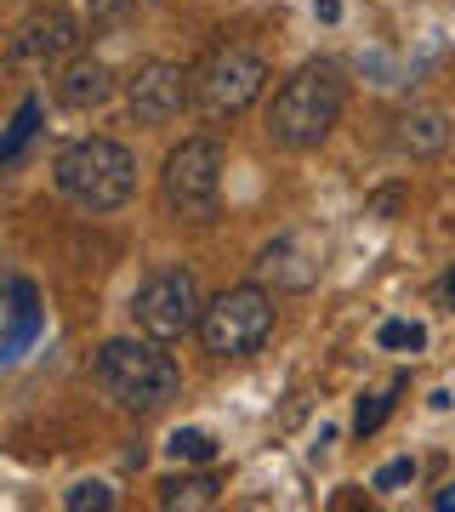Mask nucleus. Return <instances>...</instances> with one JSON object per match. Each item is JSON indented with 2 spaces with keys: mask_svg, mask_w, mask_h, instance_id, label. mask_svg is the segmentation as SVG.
Segmentation results:
<instances>
[{
  "mask_svg": "<svg viewBox=\"0 0 455 512\" xmlns=\"http://www.w3.org/2000/svg\"><path fill=\"white\" fill-rule=\"evenodd\" d=\"M347 109V80L336 63H302V69L273 92L268 103V137L279 148H319L330 137V126Z\"/></svg>",
  "mask_w": 455,
  "mask_h": 512,
  "instance_id": "1",
  "label": "nucleus"
},
{
  "mask_svg": "<svg viewBox=\"0 0 455 512\" xmlns=\"http://www.w3.org/2000/svg\"><path fill=\"white\" fill-rule=\"evenodd\" d=\"M97 387L109 393L114 410L126 416H148L160 410L165 399H177V359L165 353V342L154 336H120V342H103L97 348Z\"/></svg>",
  "mask_w": 455,
  "mask_h": 512,
  "instance_id": "2",
  "label": "nucleus"
},
{
  "mask_svg": "<svg viewBox=\"0 0 455 512\" xmlns=\"http://www.w3.org/2000/svg\"><path fill=\"white\" fill-rule=\"evenodd\" d=\"M52 171H57V188H63L80 211H114V205L131 200V183H137V160H131V148L114 143V137L69 143L57 154Z\"/></svg>",
  "mask_w": 455,
  "mask_h": 512,
  "instance_id": "3",
  "label": "nucleus"
},
{
  "mask_svg": "<svg viewBox=\"0 0 455 512\" xmlns=\"http://www.w3.org/2000/svg\"><path fill=\"white\" fill-rule=\"evenodd\" d=\"M131 319H137V330L154 336V342H177L188 330H200L205 296H200L194 268H182V262L154 268V274L137 285V296H131Z\"/></svg>",
  "mask_w": 455,
  "mask_h": 512,
  "instance_id": "4",
  "label": "nucleus"
},
{
  "mask_svg": "<svg viewBox=\"0 0 455 512\" xmlns=\"http://www.w3.org/2000/svg\"><path fill=\"white\" fill-rule=\"evenodd\" d=\"M273 336V296L262 285H234L205 302V319H200V342L205 353L217 359H245L256 353L262 342Z\"/></svg>",
  "mask_w": 455,
  "mask_h": 512,
  "instance_id": "5",
  "label": "nucleus"
},
{
  "mask_svg": "<svg viewBox=\"0 0 455 512\" xmlns=\"http://www.w3.org/2000/svg\"><path fill=\"white\" fill-rule=\"evenodd\" d=\"M268 86V63L245 46H217L194 69V103L205 120H239Z\"/></svg>",
  "mask_w": 455,
  "mask_h": 512,
  "instance_id": "6",
  "label": "nucleus"
},
{
  "mask_svg": "<svg viewBox=\"0 0 455 512\" xmlns=\"http://www.w3.org/2000/svg\"><path fill=\"white\" fill-rule=\"evenodd\" d=\"M160 194L171 211L182 217H211L217 211V194H222V148L211 137H188L165 154V171H160Z\"/></svg>",
  "mask_w": 455,
  "mask_h": 512,
  "instance_id": "7",
  "label": "nucleus"
},
{
  "mask_svg": "<svg viewBox=\"0 0 455 512\" xmlns=\"http://www.w3.org/2000/svg\"><path fill=\"white\" fill-rule=\"evenodd\" d=\"M194 103V74L182 69V63H143V69L126 80V109L137 126H165V120H177L182 109Z\"/></svg>",
  "mask_w": 455,
  "mask_h": 512,
  "instance_id": "8",
  "label": "nucleus"
},
{
  "mask_svg": "<svg viewBox=\"0 0 455 512\" xmlns=\"http://www.w3.org/2000/svg\"><path fill=\"white\" fill-rule=\"evenodd\" d=\"M74 46H80V23L63 6L29 12L18 23V35H12V57H23V63H52V57H69Z\"/></svg>",
  "mask_w": 455,
  "mask_h": 512,
  "instance_id": "9",
  "label": "nucleus"
},
{
  "mask_svg": "<svg viewBox=\"0 0 455 512\" xmlns=\"http://www.w3.org/2000/svg\"><path fill=\"white\" fill-rule=\"evenodd\" d=\"M256 279H268L273 291H313V279H319V256H313L296 234H285V239H273V245H262V256H256Z\"/></svg>",
  "mask_w": 455,
  "mask_h": 512,
  "instance_id": "10",
  "label": "nucleus"
},
{
  "mask_svg": "<svg viewBox=\"0 0 455 512\" xmlns=\"http://www.w3.org/2000/svg\"><path fill=\"white\" fill-rule=\"evenodd\" d=\"M114 97V69L103 57H74L69 69L57 74V103L63 109H103Z\"/></svg>",
  "mask_w": 455,
  "mask_h": 512,
  "instance_id": "11",
  "label": "nucleus"
},
{
  "mask_svg": "<svg viewBox=\"0 0 455 512\" xmlns=\"http://www.w3.org/2000/svg\"><path fill=\"white\" fill-rule=\"evenodd\" d=\"M444 143H450V120H444L438 109H404L399 120H393V148L410 154V160L444 154Z\"/></svg>",
  "mask_w": 455,
  "mask_h": 512,
  "instance_id": "12",
  "label": "nucleus"
},
{
  "mask_svg": "<svg viewBox=\"0 0 455 512\" xmlns=\"http://www.w3.org/2000/svg\"><path fill=\"white\" fill-rule=\"evenodd\" d=\"M35 336H40V291L29 279H12L6 285V359H18Z\"/></svg>",
  "mask_w": 455,
  "mask_h": 512,
  "instance_id": "13",
  "label": "nucleus"
},
{
  "mask_svg": "<svg viewBox=\"0 0 455 512\" xmlns=\"http://www.w3.org/2000/svg\"><path fill=\"white\" fill-rule=\"evenodd\" d=\"M217 495H222V478H217V473L165 478V484H160V507H171V512H194V507H211Z\"/></svg>",
  "mask_w": 455,
  "mask_h": 512,
  "instance_id": "14",
  "label": "nucleus"
},
{
  "mask_svg": "<svg viewBox=\"0 0 455 512\" xmlns=\"http://www.w3.org/2000/svg\"><path fill=\"white\" fill-rule=\"evenodd\" d=\"M40 131V97H23L18 114H12V126H6V137H0V160L6 165H18L23 160V148H29V137Z\"/></svg>",
  "mask_w": 455,
  "mask_h": 512,
  "instance_id": "15",
  "label": "nucleus"
},
{
  "mask_svg": "<svg viewBox=\"0 0 455 512\" xmlns=\"http://www.w3.org/2000/svg\"><path fill=\"white\" fill-rule=\"evenodd\" d=\"M165 450H171L177 461H200V467H205V461H217V439H211V433H200V427H177Z\"/></svg>",
  "mask_w": 455,
  "mask_h": 512,
  "instance_id": "16",
  "label": "nucleus"
},
{
  "mask_svg": "<svg viewBox=\"0 0 455 512\" xmlns=\"http://www.w3.org/2000/svg\"><path fill=\"white\" fill-rule=\"evenodd\" d=\"M63 507L69 512H103V507H114V490L109 484H97V478H86V484L63 490Z\"/></svg>",
  "mask_w": 455,
  "mask_h": 512,
  "instance_id": "17",
  "label": "nucleus"
},
{
  "mask_svg": "<svg viewBox=\"0 0 455 512\" xmlns=\"http://www.w3.org/2000/svg\"><path fill=\"white\" fill-rule=\"evenodd\" d=\"M376 342H382V348H427V330L416 325V319H387L382 330H376Z\"/></svg>",
  "mask_w": 455,
  "mask_h": 512,
  "instance_id": "18",
  "label": "nucleus"
},
{
  "mask_svg": "<svg viewBox=\"0 0 455 512\" xmlns=\"http://www.w3.org/2000/svg\"><path fill=\"white\" fill-rule=\"evenodd\" d=\"M393 416V393H364L359 399V416H353V433H376V427H382V421Z\"/></svg>",
  "mask_w": 455,
  "mask_h": 512,
  "instance_id": "19",
  "label": "nucleus"
},
{
  "mask_svg": "<svg viewBox=\"0 0 455 512\" xmlns=\"http://www.w3.org/2000/svg\"><path fill=\"white\" fill-rule=\"evenodd\" d=\"M416 478V461H387L382 473L370 478V490H399V484H410Z\"/></svg>",
  "mask_w": 455,
  "mask_h": 512,
  "instance_id": "20",
  "label": "nucleus"
},
{
  "mask_svg": "<svg viewBox=\"0 0 455 512\" xmlns=\"http://www.w3.org/2000/svg\"><path fill=\"white\" fill-rule=\"evenodd\" d=\"M399 205H404V194H399V188H382V194H376V200H370V217H393V211H399Z\"/></svg>",
  "mask_w": 455,
  "mask_h": 512,
  "instance_id": "21",
  "label": "nucleus"
},
{
  "mask_svg": "<svg viewBox=\"0 0 455 512\" xmlns=\"http://www.w3.org/2000/svg\"><path fill=\"white\" fill-rule=\"evenodd\" d=\"M438 302H444V308H455V268L438 279Z\"/></svg>",
  "mask_w": 455,
  "mask_h": 512,
  "instance_id": "22",
  "label": "nucleus"
},
{
  "mask_svg": "<svg viewBox=\"0 0 455 512\" xmlns=\"http://www.w3.org/2000/svg\"><path fill=\"white\" fill-rule=\"evenodd\" d=\"M433 507H438V512H455V478H450V484H444V490L433 495Z\"/></svg>",
  "mask_w": 455,
  "mask_h": 512,
  "instance_id": "23",
  "label": "nucleus"
},
{
  "mask_svg": "<svg viewBox=\"0 0 455 512\" xmlns=\"http://www.w3.org/2000/svg\"><path fill=\"white\" fill-rule=\"evenodd\" d=\"M313 12H319V18H330V23L342 18V6H336V0H313Z\"/></svg>",
  "mask_w": 455,
  "mask_h": 512,
  "instance_id": "24",
  "label": "nucleus"
}]
</instances>
